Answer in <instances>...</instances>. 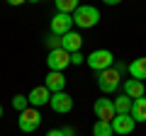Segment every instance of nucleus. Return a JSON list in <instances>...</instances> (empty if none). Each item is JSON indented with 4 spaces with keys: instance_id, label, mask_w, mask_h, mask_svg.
Segmentation results:
<instances>
[{
    "instance_id": "1",
    "label": "nucleus",
    "mask_w": 146,
    "mask_h": 136,
    "mask_svg": "<svg viewBox=\"0 0 146 136\" xmlns=\"http://www.w3.org/2000/svg\"><path fill=\"white\" fill-rule=\"evenodd\" d=\"M85 66L90 71H95V73H100V71H107V68L115 66V56L107 49H95V51H90L85 56Z\"/></svg>"
},
{
    "instance_id": "2",
    "label": "nucleus",
    "mask_w": 146,
    "mask_h": 136,
    "mask_svg": "<svg viewBox=\"0 0 146 136\" xmlns=\"http://www.w3.org/2000/svg\"><path fill=\"white\" fill-rule=\"evenodd\" d=\"M100 22V10L95 5H78V10L73 12V24L80 29H90Z\"/></svg>"
},
{
    "instance_id": "3",
    "label": "nucleus",
    "mask_w": 146,
    "mask_h": 136,
    "mask_svg": "<svg viewBox=\"0 0 146 136\" xmlns=\"http://www.w3.org/2000/svg\"><path fill=\"white\" fill-rule=\"evenodd\" d=\"M98 88L105 95H112L122 88V73L115 68H107V71H100L98 73Z\"/></svg>"
},
{
    "instance_id": "4",
    "label": "nucleus",
    "mask_w": 146,
    "mask_h": 136,
    "mask_svg": "<svg viewBox=\"0 0 146 136\" xmlns=\"http://www.w3.org/2000/svg\"><path fill=\"white\" fill-rule=\"evenodd\" d=\"M17 124H20V131L32 134V131H36V129H39V124H42V114L36 112V107H27L25 112H20Z\"/></svg>"
},
{
    "instance_id": "5",
    "label": "nucleus",
    "mask_w": 146,
    "mask_h": 136,
    "mask_svg": "<svg viewBox=\"0 0 146 136\" xmlns=\"http://www.w3.org/2000/svg\"><path fill=\"white\" fill-rule=\"evenodd\" d=\"M46 66L49 71H58V73H63L68 66H71V53L63 51V49H51L46 56Z\"/></svg>"
},
{
    "instance_id": "6",
    "label": "nucleus",
    "mask_w": 146,
    "mask_h": 136,
    "mask_svg": "<svg viewBox=\"0 0 146 136\" xmlns=\"http://www.w3.org/2000/svg\"><path fill=\"white\" fill-rule=\"evenodd\" d=\"M49 29H51V34H56V37H63L66 32L73 29V15L56 12V15L51 17V22H49Z\"/></svg>"
},
{
    "instance_id": "7",
    "label": "nucleus",
    "mask_w": 146,
    "mask_h": 136,
    "mask_svg": "<svg viewBox=\"0 0 146 136\" xmlns=\"http://www.w3.org/2000/svg\"><path fill=\"white\" fill-rule=\"evenodd\" d=\"M93 110H95V117L102 119V121H112L117 117L115 102H112L110 97H98V100H95V105H93Z\"/></svg>"
},
{
    "instance_id": "8",
    "label": "nucleus",
    "mask_w": 146,
    "mask_h": 136,
    "mask_svg": "<svg viewBox=\"0 0 146 136\" xmlns=\"http://www.w3.org/2000/svg\"><path fill=\"white\" fill-rule=\"evenodd\" d=\"M49 107H51L54 112H58V114H68V112L73 110V97L66 92V90H61V92H51Z\"/></svg>"
},
{
    "instance_id": "9",
    "label": "nucleus",
    "mask_w": 146,
    "mask_h": 136,
    "mask_svg": "<svg viewBox=\"0 0 146 136\" xmlns=\"http://www.w3.org/2000/svg\"><path fill=\"white\" fill-rule=\"evenodd\" d=\"M27 100H29V107H44V105H49V100H51V90H49L46 85H36V88L29 90Z\"/></svg>"
},
{
    "instance_id": "10",
    "label": "nucleus",
    "mask_w": 146,
    "mask_h": 136,
    "mask_svg": "<svg viewBox=\"0 0 146 136\" xmlns=\"http://www.w3.org/2000/svg\"><path fill=\"white\" fill-rule=\"evenodd\" d=\"M134 126H136V121L131 119V114H117L112 119V131L117 136H129L134 131Z\"/></svg>"
},
{
    "instance_id": "11",
    "label": "nucleus",
    "mask_w": 146,
    "mask_h": 136,
    "mask_svg": "<svg viewBox=\"0 0 146 136\" xmlns=\"http://www.w3.org/2000/svg\"><path fill=\"white\" fill-rule=\"evenodd\" d=\"M122 92H124L127 97H131V100L144 97V92H146L144 80H136V78H127V80H122Z\"/></svg>"
},
{
    "instance_id": "12",
    "label": "nucleus",
    "mask_w": 146,
    "mask_h": 136,
    "mask_svg": "<svg viewBox=\"0 0 146 136\" xmlns=\"http://www.w3.org/2000/svg\"><path fill=\"white\" fill-rule=\"evenodd\" d=\"M80 46H83V37H80L78 32H66L61 37V49L63 51H68V53H76V51H80Z\"/></svg>"
},
{
    "instance_id": "13",
    "label": "nucleus",
    "mask_w": 146,
    "mask_h": 136,
    "mask_svg": "<svg viewBox=\"0 0 146 136\" xmlns=\"http://www.w3.org/2000/svg\"><path fill=\"white\" fill-rule=\"evenodd\" d=\"M44 85H46L51 92H61V90H66V75L58 73V71H49Z\"/></svg>"
},
{
    "instance_id": "14",
    "label": "nucleus",
    "mask_w": 146,
    "mask_h": 136,
    "mask_svg": "<svg viewBox=\"0 0 146 136\" xmlns=\"http://www.w3.org/2000/svg\"><path fill=\"white\" fill-rule=\"evenodd\" d=\"M127 71H129L131 78H136V80H146V56L134 58V61L127 66Z\"/></svg>"
},
{
    "instance_id": "15",
    "label": "nucleus",
    "mask_w": 146,
    "mask_h": 136,
    "mask_svg": "<svg viewBox=\"0 0 146 136\" xmlns=\"http://www.w3.org/2000/svg\"><path fill=\"white\" fill-rule=\"evenodd\" d=\"M131 119L136 124H144L146 121V97H136L134 105H131Z\"/></svg>"
},
{
    "instance_id": "16",
    "label": "nucleus",
    "mask_w": 146,
    "mask_h": 136,
    "mask_svg": "<svg viewBox=\"0 0 146 136\" xmlns=\"http://www.w3.org/2000/svg\"><path fill=\"white\" fill-rule=\"evenodd\" d=\"M112 102H115L117 114H131V105H134V100H131V97H127L124 92H122V95H117V97L112 100Z\"/></svg>"
},
{
    "instance_id": "17",
    "label": "nucleus",
    "mask_w": 146,
    "mask_h": 136,
    "mask_svg": "<svg viewBox=\"0 0 146 136\" xmlns=\"http://www.w3.org/2000/svg\"><path fill=\"white\" fill-rule=\"evenodd\" d=\"M54 5H56V12H66V15H73V12L78 10L80 0H54Z\"/></svg>"
},
{
    "instance_id": "18",
    "label": "nucleus",
    "mask_w": 146,
    "mask_h": 136,
    "mask_svg": "<svg viewBox=\"0 0 146 136\" xmlns=\"http://www.w3.org/2000/svg\"><path fill=\"white\" fill-rule=\"evenodd\" d=\"M93 136H115V131H112V121L98 119L93 124Z\"/></svg>"
},
{
    "instance_id": "19",
    "label": "nucleus",
    "mask_w": 146,
    "mask_h": 136,
    "mask_svg": "<svg viewBox=\"0 0 146 136\" xmlns=\"http://www.w3.org/2000/svg\"><path fill=\"white\" fill-rule=\"evenodd\" d=\"M27 107H29V100H27V95H15V97H12V110L25 112Z\"/></svg>"
},
{
    "instance_id": "20",
    "label": "nucleus",
    "mask_w": 146,
    "mask_h": 136,
    "mask_svg": "<svg viewBox=\"0 0 146 136\" xmlns=\"http://www.w3.org/2000/svg\"><path fill=\"white\" fill-rule=\"evenodd\" d=\"M46 136H76V131L71 126H63V129H49Z\"/></svg>"
},
{
    "instance_id": "21",
    "label": "nucleus",
    "mask_w": 146,
    "mask_h": 136,
    "mask_svg": "<svg viewBox=\"0 0 146 136\" xmlns=\"http://www.w3.org/2000/svg\"><path fill=\"white\" fill-rule=\"evenodd\" d=\"M46 46H49V51H51V49H61V37L49 34V37H46Z\"/></svg>"
},
{
    "instance_id": "22",
    "label": "nucleus",
    "mask_w": 146,
    "mask_h": 136,
    "mask_svg": "<svg viewBox=\"0 0 146 136\" xmlns=\"http://www.w3.org/2000/svg\"><path fill=\"white\" fill-rule=\"evenodd\" d=\"M71 63L73 66H80V63H85V56L80 51H76V53H71Z\"/></svg>"
},
{
    "instance_id": "23",
    "label": "nucleus",
    "mask_w": 146,
    "mask_h": 136,
    "mask_svg": "<svg viewBox=\"0 0 146 136\" xmlns=\"http://www.w3.org/2000/svg\"><path fill=\"white\" fill-rule=\"evenodd\" d=\"M112 68L119 71V73H124V71H127V66H124V63H119V61H115V66H112Z\"/></svg>"
},
{
    "instance_id": "24",
    "label": "nucleus",
    "mask_w": 146,
    "mask_h": 136,
    "mask_svg": "<svg viewBox=\"0 0 146 136\" xmlns=\"http://www.w3.org/2000/svg\"><path fill=\"white\" fill-rule=\"evenodd\" d=\"M5 3H7V5H25V3H27V0H5Z\"/></svg>"
},
{
    "instance_id": "25",
    "label": "nucleus",
    "mask_w": 146,
    "mask_h": 136,
    "mask_svg": "<svg viewBox=\"0 0 146 136\" xmlns=\"http://www.w3.org/2000/svg\"><path fill=\"white\" fill-rule=\"evenodd\" d=\"M102 3H105V5H119L122 0H102Z\"/></svg>"
},
{
    "instance_id": "26",
    "label": "nucleus",
    "mask_w": 146,
    "mask_h": 136,
    "mask_svg": "<svg viewBox=\"0 0 146 136\" xmlns=\"http://www.w3.org/2000/svg\"><path fill=\"white\" fill-rule=\"evenodd\" d=\"M27 3H34V5H36V3H42V0H27Z\"/></svg>"
},
{
    "instance_id": "27",
    "label": "nucleus",
    "mask_w": 146,
    "mask_h": 136,
    "mask_svg": "<svg viewBox=\"0 0 146 136\" xmlns=\"http://www.w3.org/2000/svg\"><path fill=\"white\" fill-rule=\"evenodd\" d=\"M0 119H3V105H0Z\"/></svg>"
}]
</instances>
